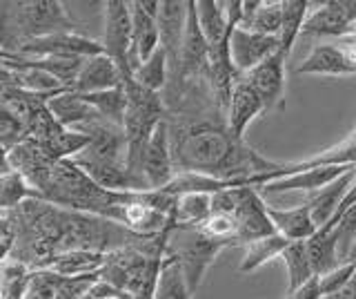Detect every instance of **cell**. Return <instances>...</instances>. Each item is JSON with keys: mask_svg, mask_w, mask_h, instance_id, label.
I'll return each mask as SVG.
<instances>
[{"mask_svg": "<svg viewBox=\"0 0 356 299\" xmlns=\"http://www.w3.org/2000/svg\"><path fill=\"white\" fill-rule=\"evenodd\" d=\"M100 43H103L105 56L114 61L120 70L122 81H131V9L125 0H107L105 3V34Z\"/></svg>", "mask_w": 356, "mask_h": 299, "instance_id": "obj_5", "label": "cell"}, {"mask_svg": "<svg viewBox=\"0 0 356 299\" xmlns=\"http://www.w3.org/2000/svg\"><path fill=\"white\" fill-rule=\"evenodd\" d=\"M323 299H356V277L345 288H341V291L332 293V295H325Z\"/></svg>", "mask_w": 356, "mask_h": 299, "instance_id": "obj_39", "label": "cell"}, {"mask_svg": "<svg viewBox=\"0 0 356 299\" xmlns=\"http://www.w3.org/2000/svg\"><path fill=\"white\" fill-rule=\"evenodd\" d=\"M225 250L222 243L207 239L203 232L192 226H174L170 246L167 252L181 266V273L185 277V284L189 293L196 297L200 284H203L207 270L214 266L218 254Z\"/></svg>", "mask_w": 356, "mask_h": 299, "instance_id": "obj_3", "label": "cell"}, {"mask_svg": "<svg viewBox=\"0 0 356 299\" xmlns=\"http://www.w3.org/2000/svg\"><path fill=\"white\" fill-rule=\"evenodd\" d=\"M356 25V0H330L309 9L303 36H345Z\"/></svg>", "mask_w": 356, "mask_h": 299, "instance_id": "obj_11", "label": "cell"}, {"mask_svg": "<svg viewBox=\"0 0 356 299\" xmlns=\"http://www.w3.org/2000/svg\"><path fill=\"white\" fill-rule=\"evenodd\" d=\"M281 259L287 266V293L305 286L312 277H316L312 270L309 254H307V241H292L281 254Z\"/></svg>", "mask_w": 356, "mask_h": 299, "instance_id": "obj_25", "label": "cell"}, {"mask_svg": "<svg viewBox=\"0 0 356 299\" xmlns=\"http://www.w3.org/2000/svg\"><path fill=\"white\" fill-rule=\"evenodd\" d=\"M325 228L332 230L334 237H337L341 261H350L352 248H354V243H356V204L345 210L341 217L330 221Z\"/></svg>", "mask_w": 356, "mask_h": 299, "instance_id": "obj_32", "label": "cell"}, {"mask_svg": "<svg viewBox=\"0 0 356 299\" xmlns=\"http://www.w3.org/2000/svg\"><path fill=\"white\" fill-rule=\"evenodd\" d=\"M289 243L292 241H287L283 235H278V232L248 243V246H245L243 259H241V266H238V273L248 275V273L259 270L261 266L270 263L274 259H281V254L285 252V248L289 246Z\"/></svg>", "mask_w": 356, "mask_h": 299, "instance_id": "obj_21", "label": "cell"}, {"mask_svg": "<svg viewBox=\"0 0 356 299\" xmlns=\"http://www.w3.org/2000/svg\"><path fill=\"white\" fill-rule=\"evenodd\" d=\"M14 16L22 43L65 34V31H78V23L70 16L60 0H22V3H14Z\"/></svg>", "mask_w": 356, "mask_h": 299, "instance_id": "obj_4", "label": "cell"}, {"mask_svg": "<svg viewBox=\"0 0 356 299\" xmlns=\"http://www.w3.org/2000/svg\"><path fill=\"white\" fill-rule=\"evenodd\" d=\"M196 228L203 232L207 239L222 243L225 248L238 246V226H236V221H234V217L227 213H216L214 210V213Z\"/></svg>", "mask_w": 356, "mask_h": 299, "instance_id": "obj_31", "label": "cell"}, {"mask_svg": "<svg viewBox=\"0 0 356 299\" xmlns=\"http://www.w3.org/2000/svg\"><path fill=\"white\" fill-rule=\"evenodd\" d=\"M134 81L143 85L145 90H152L156 94H163L167 81H170V72H167V61H165V52L159 47L154 52V56L143 63L140 68L134 72Z\"/></svg>", "mask_w": 356, "mask_h": 299, "instance_id": "obj_30", "label": "cell"}, {"mask_svg": "<svg viewBox=\"0 0 356 299\" xmlns=\"http://www.w3.org/2000/svg\"><path fill=\"white\" fill-rule=\"evenodd\" d=\"M29 199H42V197L18 172H9L0 176V213H14L16 208H20Z\"/></svg>", "mask_w": 356, "mask_h": 299, "instance_id": "obj_28", "label": "cell"}, {"mask_svg": "<svg viewBox=\"0 0 356 299\" xmlns=\"http://www.w3.org/2000/svg\"><path fill=\"white\" fill-rule=\"evenodd\" d=\"M47 109L63 128L74 130V132H83V135L92 125L100 123V121H105L81 94H76L72 90H67V92H63L58 96L49 98Z\"/></svg>", "mask_w": 356, "mask_h": 299, "instance_id": "obj_13", "label": "cell"}, {"mask_svg": "<svg viewBox=\"0 0 356 299\" xmlns=\"http://www.w3.org/2000/svg\"><path fill=\"white\" fill-rule=\"evenodd\" d=\"M81 96L105 121H109V123L122 128V123H125V112H127V94H125V87H116V90L96 92V94H81Z\"/></svg>", "mask_w": 356, "mask_h": 299, "instance_id": "obj_26", "label": "cell"}, {"mask_svg": "<svg viewBox=\"0 0 356 299\" xmlns=\"http://www.w3.org/2000/svg\"><path fill=\"white\" fill-rule=\"evenodd\" d=\"M309 7L312 5L305 3V0H283V20H281V31H278V43H281V52L287 59L294 49L296 38L303 31Z\"/></svg>", "mask_w": 356, "mask_h": 299, "instance_id": "obj_23", "label": "cell"}, {"mask_svg": "<svg viewBox=\"0 0 356 299\" xmlns=\"http://www.w3.org/2000/svg\"><path fill=\"white\" fill-rule=\"evenodd\" d=\"M354 277H356V259L343 261L341 266H337V268L330 270L327 275L318 277L321 291H323V295H332V293H337V291H341V288L348 286Z\"/></svg>", "mask_w": 356, "mask_h": 299, "instance_id": "obj_36", "label": "cell"}, {"mask_svg": "<svg viewBox=\"0 0 356 299\" xmlns=\"http://www.w3.org/2000/svg\"><path fill=\"white\" fill-rule=\"evenodd\" d=\"M167 125L176 172L207 174L245 185L252 176L278 168V163L234 137L225 116H167Z\"/></svg>", "mask_w": 356, "mask_h": 299, "instance_id": "obj_1", "label": "cell"}, {"mask_svg": "<svg viewBox=\"0 0 356 299\" xmlns=\"http://www.w3.org/2000/svg\"><path fill=\"white\" fill-rule=\"evenodd\" d=\"M20 43L22 40L18 34V27H16L14 3H0V47L18 54Z\"/></svg>", "mask_w": 356, "mask_h": 299, "instance_id": "obj_35", "label": "cell"}, {"mask_svg": "<svg viewBox=\"0 0 356 299\" xmlns=\"http://www.w3.org/2000/svg\"><path fill=\"white\" fill-rule=\"evenodd\" d=\"M92 293L96 299H131V295L129 293H125V291H120V288H116L114 284H109V282H105V279H98L94 286H92Z\"/></svg>", "mask_w": 356, "mask_h": 299, "instance_id": "obj_37", "label": "cell"}, {"mask_svg": "<svg viewBox=\"0 0 356 299\" xmlns=\"http://www.w3.org/2000/svg\"><path fill=\"white\" fill-rule=\"evenodd\" d=\"M83 299H96V297H94V295H92V293H87V295H85V297H83Z\"/></svg>", "mask_w": 356, "mask_h": 299, "instance_id": "obj_42", "label": "cell"}, {"mask_svg": "<svg viewBox=\"0 0 356 299\" xmlns=\"http://www.w3.org/2000/svg\"><path fill=\"white\" fill-rule=\"evenodd\" d=\"M296 74H318V76H350L356 74V61L343 45H318L309 56L298 65Z\"/></svg>", "mask_w": 356, "mask_h": 299, "instance_id": "obj_16", "label": "cell"}, {"mask_svg": "<svg viewBox=\"0 0 356 299\" xmlns=\"http://www.w3.org/2000/svg\"><path fill=\"white\" fill-rule=\"evenodd\" d=\"M356 183V165L341 174L337 181H332L330 185L321 187L318 192H312L307 197L305 206L309 208L312 219H314L316 228H325L330 221L334 219V215L339 213V208L343 204V199L348 197V192L352 190V185Z\"/></svg>", "mask_w": 356, "mask_h": 299, "instance_id": "obj_14", "label": "cell"}, {"mask_svg": "<svg viewBox=\"0 0 356 299\" xmlns=\"http://www.w3.org/2000/svg\"><path fill=\"white\" fill-rule=\"evenodd\" d=\"M307 254H309L312 270H314L316 277L327 275L330 270H334L337 266L343 263L339 257L337 237H334V232L327 228L316 230L314 235L307 239Z\"/></svg>", "mask_w": 356, "mask_h": 299, "instance_id": "obj_22", "label": "cell"}, {"mask_svg": "<svg viewBox=\"0 0 356 299\" xmlns=\"http://www.w3.org/2000/svg\"><path fill=\"white\" fill-rule=\"evenodd\" d=\"M20 56L29 59H44V56H65V59H92L105 54L103 43L94 40L78 31H65V34H54L44 38L25 40L18 47Z\"/></svg>", "mask_w": 356, "mask_h": 299, "instance_id": "obj_6", "label": "cell"}, {"mask_svg": "<svg viewBox=\"0 0 356 299\" xmlns=\"http://www.w3.org/2000/svg\"><path fill=\"white\" fill-rule=\"evenodd\" d=\"M154 299H194V295L189 293V288L185 284V277L181 273V266L176 263V259L167 252L163 273L159 279V288H156Z\"/></svg>", "mask_w": 356, "mask_h": 299, "instance_id": "obj_29", "label": "cell"}, {"mask_svg": "<svg viewBox=\"0 0 356 299\" xmlns=\"http://www.w3.org/2000/svg\"><path fill=\"white\" fill-rule=\"evenodd\" d=\"M285 65L287 56L283 52H276L272 59L261 63L250 74L241 76L254 90V94L261 98L265 112L285 107Z\"/></svg>", "mask_w": 356, "mask_h": 299, "instance_id": "obj_9", "label": "cell"}, {"mask_svg": "<svg viewBox=\"0 0 356 299\" xmlns=\"http://www.w3.org/2000/svg\"><path fill=\"white\" fill-rule=\"evenodd\" d=\"M87 59H65V56H44V59H29V56H20L22 65H31V68H38L49 72L54 79H58L65 87H70L76 83L78 74H81L83 65Z\"/></svg>", "mask_w": 356, "mask_h": 299, "instance_id": "obj_27", "label": "cell"}, {"mask_svg": "<svg viewBox=\"0 0 356 299\" xmlns=\"http://www.w3.org/2000/svg\"><path fill=\"white\" fill-rule=\"evenodd\" d=\"M283 20V0H245L241 25L243 29L265 36H278Z\"/></svg>", "mask_w": 356, "mask_h": 299, "instance_id": "obj_19", "label": "cell"}, {"mask_svg": "<svg viewBox=\"0 0 356 299\" xmlns=\"http://www.w3.org/2000/svg\"><path fill=\"white\" fill-rule=\"evenodd\" d=\"M352 165H323V168H312L303 172H294L274 179L261 187H256L259 194H285V192H318L321 187L337 181L341 174H345Z\"/></svg>", "mask_w": 356, "mask_h": 299, "instance_id": "obj_12", "label": "cell"}, {"mask_svg": "<svg viewBox=\"0 0 356 299\" xmlns=\"http://www.w3.org/2000/svg\"><path fill=\"white\" fill-rule=\"evenodd\" d=\"M261 114H265L261 98L256 96L252 87L238 76V79H236V85H234L232 98H229L227 114H225L227 130H229L236 139L245 141V139H243V137H245V130H248L252 121H254L256 116H261Z\"/></svg>", "mask_w": 356, "mask_h": 299, "instance_id": "obj_17", "label": "cell"}, {"mask_svg": "<svg viewBox=\"0 0 356 299\" xmlns=\"http://www.w3.org/2000/svg\"><path fill=\"white\" fill-rule=\"evenodd\" d=\"M122 74L116 68V63L105 54L100 56L87 59L81 74H78L76 83L72 85V92L76 94H96V92H107L122 87Z\"/></svg>", "mask_w": 356, "mask_h": 299, "instance_id": "obj_15", "label": "cell"}, {"mask_svg": "<svg viewBox=\"0 0 356 299\" xmlns=\"http://www.w3.org/2000/svg\"><path fill=\"white\" fill-rule=\"evenodd\" d=\"M214 194L207 192H187L176 199V208H174V221L176 226H200L203 221L214 213V201H211Z\"/></svg>", "mask_w": 356, "mask_h": 299, "instance_id": "obj_24", "label": "cell"}, {"mask_svg": "<svg viewBox=\"0 0 356 299\" xmlns=\"http://www.w3.org/2000/svg\"><path fill=\"white\" fill-rule=\"evenodd\" d=\"M323 297H325V295H323V291H321L318 277H312L305 286H300V288H296V291L287 293L285 299H323Z\"/></svg>", "mask_w": 356, "mask_h": 299, "instance_id": "obj_38", "label": "cell"}, {"mask_svg": "<svg viewBox=\"0 0 356 299\" xmlns=\"http://www.w3.org/2000/svg\"><path fill=\"white\" fill-rule=\"evenodd\" d=\"M276 52H281V43L278 36H265L256 34V31L236 27L229 36V59L234 65L236 76L250 74L261 63L272 59Z\"/></svg>", "mask_w": 356, "mask_h": 299, "instance_id": "obj_8", "label": "cell"}, {"mask_svg": "<svg viewBox=\"0 0 356 299\" xmlns=\"http://www.w3.org/2000/svg\"><path fill=\"white\" fill-rule=\"evenodd\" d=\"M159 7L156 0H134L131 9V68L136 72L143 63H147L154 52L161 47L159 34Z\"/></svg>", "mask_w": 356, "mask_h": 299, "instance_id": "obj_7", "label": "cell"}, {"mask_svg": "<svg viewBox=\"0 0 356 299\" xmlns=\"http://www.w3.org/2000/svg\"><path fill=\"white\" fill-rule=\"evenodd\" d=\"M9 172H14L11 170V163H9V150L0 146V176L9 174Z\"/></svg>", "mask_w": 356, "mask_h": 299, "instance_id": "obj_40", "label": "cell"}, {"mask_svg": "<svg viewBox=\"0 0 356 299\" xmlns=\"http://www.w3.org/2000/svg\"><path fill=\"white\" fill-rule=\"evenodd\" d=\"M58 282L60 275H56L51 270H31L25 299H54Z\"/></svg>", "mask_w": 356, "mask_h": 299, "instance_id": "obj_33", "label": "cell"}, {"mask_svg": "<svg viewBox=\"0 0 356 299\" xmlns=\"http://www.w3.org/2000/svg\"><path fill=\"white\" fill-rule=\"evenodd\" d=\"M98 279H100V273L83 275V277H60L54 299H83L89 291H92V286Z\"/></svg>", "mask_w": 356, "mask_h": 299, "instance_id": "obj_34", "label": "cell"}, {"mask_svg": "<svg viewBox=\"0 0 356 299\" xmlns=\"http://www.w3.org/2000/svg\"><path fill=\"white\" fill-rule=\"evenodd\" d=\"M216 213H227L234 217L238 226V246L274 235V226L267 217V204L259 190L252 185H236L227 190L216 192L211 197Z\"/></svg>", "mask_w": 356, "mask_h": 299, "instance_id": "obj_2", "label": "cell"}, {"mask_svg": "<svg viewBox=\"0 0 356 299\" xmlns=\"http://www.w3.org/2000/svg\"><path fill=\"white\" fill-rule=\"evenodd\" d=\"M267 217H270L274 230L287 241H307L318 230L305 204L296 208H276L267 204Z\"/></svg>", "mask_w": 356, "mask_h": 299, "instance_id": "obj_18", "label": "cell"}, {"mask_svg": "<svg viewBox=\"0 0 356 299\" xmlns=\"http://www.w3.org/2000/svg\"><path fill=\"white\" fill-rule=\"evenodd\" d=\"M143 176L149 190H165L174 181L176 168L170 146V125L167 118L154 130V135L143 154Z\"/></svg>", "mask_w": 356, "mask_h": 299, "instance_id": "obj_10", "label": "cell"}, {"mask_svg": "<svg viewBox=\"0 0 356 299\" xmlns=\"http://www.w3.org/2000/svg\"><path fill=\"white\" fill-rule=\"evenodd\" d=\"M20 54H14V52H7L5 47H0V65L5 63H11V61H18Z\"/></svg>", "mask_w": 356, "mask_h": 299, "instance_id": "obj_41", "label": "cell"}, {"mask_svg": "<svg viewBox=\"0 0 356 299\" xmlns=\"http://www.w3.org/2000/svg\"><path fill=\"white\" fill-rule=\"evenodd\" d=\"M107 254L105 252H94V250H70L54 254L42 263L38 270H51L60 277H83V275H94L100 273L105 266Z\"/></svg>", "mask_w": 356, "mask_h": 299, "instance_id": "obj_20", "label": "cell"}]
</instances>
